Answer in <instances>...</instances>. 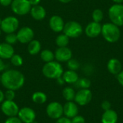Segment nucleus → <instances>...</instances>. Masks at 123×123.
Instances as JSON below:
<instances>
[{
  "mask_svg": "<svg viewBox=\"0 0 123 123\" xmlns=\"http://www.w3.org/2000/svg\"><path fill=\"white\" fill-rule=\"evenodd\" d=\"M61 2H62V3H68V2H70L71 0H59Z\"/></svg>",
  "mask_w": 123,
  "mask_h": 123,
  "instance_id": "nucleus-43",
  "label": "nucleus"
},
{
  "mask_svg": "<svg viewBox=\"0 0 123 123\" xmlns=\"http://www.w3.org/2000/svg\"><path fill=\"white\" fill-rule=\"evenodd\" d=\"M36 123V122H35V121H34V122H33V123Z\"/></svg>",
  "mask_w": 123,
  "mask_h": 123,
  "instance_id": "nucleus-45",
  "label": "nucleus"
},
{
  "mask_svg": "<svg viewBox=\"0 0 123 123\" xmlns=\"http://www.w3.org/2000/svg\"><path fill=\"white\" fill-rule=\"evenodd\" d=\"M46 112L50 118L58 120L63 115V107L59 102H53L47 106Z\"/></svg>",
  "mask_w": 123,
  "mask_h": 123,
  "instance_id": "nucleus-7",
  "label": "nucleus"
},
{
  "mask_svg": "<svg viewBox=\"0 0 123 123\" xmlns=\"http://www.w3.org/2000/svg\"><path fill=\"white\" fill-rule=\"evenodd\" d=\"M71 123H85V119L80 115H76L72 118Z\"/></svg>",
  "mask_w": 123,
  "mask_h": 123,
  "instance_id": "nucleus-34",
  "label": "nucleus"
},
{
  "mask_svg": "<svg viewBox=\"0 0 123 123\" xmlns=\"http://www.w3.org/2000/svg\"><path fill=\"white\" fill-rule=\"evenodd\" d=\"M1 111L2 112L9 117H14L18 115L19 113V107L18 105L12 100H5L2 102L1 105Z\"/></svg>",
  "mask_w": 123,
  "mask_h": 123,
  "instance_id": "nucleus-9",
  "label": "nucleus"
},
{
  "mask_svg": "<svg viewBox=\"0 0 123 123\" xmlns=\"http://www.w3.org/2000/svg\"><path fill=\"white\" fill-rule=\"evenodd\" d=\"M18 117L24 123H32L35 120V111L30 107H23L19 110Z\"/></svg>",
  "mask_w": 123,
  "mask_h": 123,
  "instance_id": "nucleus-11",
  "label": "nucleus"
},
{
  "mask_svg": "<svg viewBox=\"0 0 123 123\" xmlns=\"http://www.w3.org/2000/svg\"><path fill=\"white\" fill-rule=\"evenodd\" d=\"M101 106H102V108L105 111H107V110H110V108H111V103H110L109 101L105 100V101L102 102Z\"/></svg>",
  "mask_w": 123,
  "mask_h": 123,
  "instance_id": "nucleus-35",
  "label": "nucleus"
},
{
  "mask_svg": "<svg viewBox=\"0 0 123 123\" xmlns=\"http://www.w3.org/2000/svg\"><path fill=\"white\" fill-rule=\"evenodd\" d=\"M1 19H0V25H1Z\"/></svg>",
  "mask_w": 123,
  "mask_h": 123,
  "instance_id": "nucleus-44",
  "label": "nucleus"
},
{
  "mask_svg": "<svg viewBox=\"0 0 123 123\" xmlns=\"http://www.w3.org/2000/svg\"><path fill=\"white\" fill-rule=\"evenodd\" d=\"M17 37V40L21 43H27L33 40L34 32L30 27H24L18 31Z\"/></svg>",
  "mask_w": 123,
  "mask_h": 123,
  "instance_id": "nucleus-12",
  "label": "nucleus"
},
{
  "mask_svg": "<svg viewBox=\"0 0 123 123\" xmlns=\"http://www.w3.org/2000/svg\"><path fill=\"white\" fill-rule=\"evenodd\" d=\"M14 97H15V93L14 91L13 90L7 89L6 92L4 93V98L6 99V100L12 101L14 99Z\"/></svg>",
  "mask_w": 123,
  "mask_h": 123,
  "instance_id": "nucleus-32",
  "label": "nucleus"
},
{
  "mask_svg": "<svg viewBox=\"0 0 123 123\" xmlns=\"http://www.w3.org/2000/svg\"><path fill=\"white\" fill-rule=\"evenodd\" d=\"M92 99V92L88 89H81L75 95V102L81 105L84 106L88 105Z\"/></svg>",
  "mask_w": 123,
  "mask_h": 123,
  "instance_id": "nucleus-10",
  "label": "nucleus"
},
{
  "mask_svg": "<svg viewBox=\"0 0 123 123\" xmlns=\"http://www.w3.org/2000/svg\"><path fill=\"white\" fill-rule=\"evenodd\" d=\"M40 58L45 63H48V62L53 61V59L55 58V55L50 50H44L41 52Z\"/></svg>",
  "mask_w": 123,
  "mask_h": 123,
  "instance_id": "nucleus-26",
  "label": "nucleus"
},
{
  "mask_svg": "<svg viewBox=\"0 0 123 123\" xmlns=\"http://www.w3.org/2000/svg\"><path fill=\"white\" fill-rule=\"evenodd\" d=\"M30 14L31 16L36 20H42L45 17L46 12L45 9L39 5L33 6L32 8L30 9Z\"/></svg>",
  "mask_w": 123,
  "mask_h": 123,
  "instance_id": "nucleus-20",
  "label": "nucleus"
},
{
  "mask_svg": "<svg viewBox=\"0 0 123 123\" xmlns=\"http://www.w3.org/2000/svg\"><path fill=\"white\" fill-rule=\"evenodd\" d=\"M10 59H11V63L15 66H20L23 63L22 58L19 55H13Z\"/></svg>",
  "mask_w": 123,
  "mask_h": 123,
  "instance_id": "nucleus-30",
  "label": "nucleus"
},
{
  "mask_svg": "<svg viewBox=\"0 0 123 123\" xmlns=\"http://www.w3.org/2000/svg\"><path fill=\"white\" fill-rule=\"evenodd\" d=\"M72 58V52L67 47L58 48L55 53V58L59 62H67Z\"/></svg>",
  "mask_w": 123,
  "mask_h": 123,
  "instance_id": "nucleus-13",
  "label": "nucleus"
},
{
  "mask_svg": "<svg viewBox=\"0 0 123 123\" xmlns=\"http://www.w3.org/2000/svg\"><path fill=\"white\" fill-rule=\"evenodd\" d=\"M49 25L52 30L55 32H59L63 30L65 24L63 19L60 16L54 15L50 17L49 21Z\"/></svg>",
  "mask_w": 123,
  "mask_h": 123,
  "instance_id": "nucleus-15",
  "label": "nucleus"
},
{
  "mask_svg": "<svg viewBox=\"0 0 123 123\" xmlns=\"http://www.w3.org/2000/svg\"><path fill=\"white\" fill-rule=\"evenodd\" d=\"M62 76L64 81L68 84H75L79 79V76L75 71L68 70L64 72Z\"/></svg>",
  "mask_w": 123,
  "mask_h": 123,
  "instance_id": "nucleus-21",
  "label": "nucleus"
},
{
  "mask_svg": "<svg viewBox=\"0 0 123 123\" xmlns=\"http://www.w3.org/2000/svg\"><path fill=\"white\" fill-rule=\"evenodd\" d=\"M103 17H104V14H103V12L101 9H94L93 11L92 19H93L94 22L99 23L103 19Z\"/></svg>",
  "mask_w": 123,
  "mask_h": 123,
  "instance_id": "nucleus-28",
  "label": "nucleus"
},
{
  "mask_svg": "<svg viewBox=\"0 0 123 123\" xmlns=\"http://www.w3.org/2000/svg\"><path fill=\"white\" fill-rule=\"evenodd\" d=\"M41 49V44L38 40H32L29 43L28 45V52L31 55L37 54Z\"/></svg>",
  "mask_w": 123,
  "mask_h": 123,
  "instance_id": "nucleus-22",
  "label": "nucleus"
},
{
  "mask_svg": "<svg viewBox=\"0 0 123 123\" xmlns=\"http://www.w3.org/2000/svg\"><path fill=\"white\" fill-rule=\"evenodd\" d=\"M4 94L0 90V103L3 102L4 101Z\"/></svg>",
  "mask_w": 123,
  "mask_h": 123,
  "instance_id": "nucleus-41",
  "label": "nucleus"
},
{
  "mask_svg": "<svg viewBox=\"0 0 123 123\" xmlns=\"http://www.w3.org/2000/svg\"><path fill=\"white\" fill-rule=\"evenodd\" d=\"M4 123H22V122L19 117L14 116V117H9L6 120Z\"/></svg>",
  "mask_w": 123,
  "mask_h": 123,
  "instance_id": "nucleus-33",
  "label": "nucleus"
},
{
  "mask_svg": "<svg viewBox=\"0 0 123 123\" xmlns=\"http://www.w3.org/2000/svg\"><path fill=\"white\" fill-rule=\"evenodd\" d=\"M117 79L119 81V83L123 86V71H121L117 76Z\"/></svg>",
  "mask_w": 123,
  "mask_h": 123,
  "instance_id": "nucleus-37",
  "label": "nucleus"
},
{
  "mask_svg": "<svg viewBox=\"0 0 123 123\" xmlns=\"http://www.w3.org/2000/svg\"><path fill=\"white\" fill-rule=\"evenodd\" d=\"M14 55V48L6 43L0 44V58L1 59H9Z\"/></svg>",
  "mask_w": 123,
  "mask_h": 123,
  "instance_id": "nucleus-17",
  "label": "nucleus"
},
{
  "mask_svg": "<svg viewBox=\"0 0 123 123\" xmlns=\"http://www.w3.org/2000/svg\"><path fill=\"white\" fill-rule=\"evenodd\" d=\"M68 43H69V37L67 35H66L64 33L59 35L55 39V43L59 48L66 47Z\"/></svg>",
  "mask_w": 123,
  "mask_h": 123,
  "instance_id": "nucleus-25",
  "label": "nucleus"
},
{
  "mask_svg": "<svg viewBox=\"0 0 123 123\" xmlns=\"http://www.w3.org/2000/svg\"><path fill=\"white\" fill-rule=\"evenodd\" d=\"M102 25L99 22H92L87 25L85 28V33L89 37H96L101 34Z\"/></svg>",
  "mask_w": 123,
  "mask_h": 123,
  "instance_id": "nucleus-14",
  "label": "nucleus"
},
{
  "mask_svg": "<svg viewBox=\"0 0 123 123\" xmlns=\"http://www.w3.org/2000/svg\"><path fill=\"white\" fill-rule=\"evenodd\" d=\"M12 9L18 15H25L30 12L31 5L28 0H13Z\"/></svg>",
  "mask_w": 123,
  "mask_h": 123,
  "instance_id": "nucleus-6",
  "label": "nucleus"
},
{
  "mask_svg": "<svg viewBox=\"0 0 123 123\" xmlns=\"http://www.w3.org/2000/svg\"><path fill=\"white\" fill-rule=\"evenodd\" d=\"M75 95H76V93L71 87L68 86V87L64 88L63 91V97L66 101L68 102L73 101L75 98Z\"/></svg>",
  "mask_w": 123,
  "mask_h": 123,
  "instance_id": "nucleus-24",
  "label": "nucleus"
},
{
  "mask_svg": "<svg viewBox=\"0 0 123 123\" xmlns=\"http://www.w3.org/2000/svg\"><path fill=\"white\" fill-rule=\"evenodd\" d=\"M63 33L68 37H78L83 32L81 25L76 21H70L65 24L63 27Z\"/></svg>",
  "mask_w": 123,
  "mask_h": 123,
  "instance_id": "nucleus-5",
  "label": "nucleus"
},
{
  "mask_svg": "<svg viewBox=\"0 0 123 123\" xmlns=\"http://www.w3.org/2000/svg\"><path fill=\"white\" fill-rule=\"evenodd\" d=\"M76 87L81 89H89L91 86V81L87 78H81L75 83Z\"/></svg>",
  "mask_w": 123,
  "mask_h": 123,
  "instance_id": "nucleus-27",
  "label": "nucleus"
},
{
  "mask_svg": "<svg viewBox=\"0 0 123 123\" xmlns=\"http://www.w3.org/2000/svg\"><path fill=\"white\" fill-rule=\"evenodd\" d=\"M115 4H122L123 2V0H112Z\"/></svg>",
  "mask_w": 123,
  "mask_h": 123,
  "instance_id": "nucleus-42",
  "label": "nucleus"
},
{
  "mask_svg": "<svg viewBox=\"0 0 123 123\" xmlns=\"http://www.w3.org/2000/svg\"><path fill=\"white\" fill-rule=\"evenodd\" d=\"M5 40L6 43L9 44V45H12L16 43V42L17 41V35L13 33H9L7 34V35L5 37Z\"/></svg>",
  "mask_w": 123,
  "mask_h": 123,
  "instance_id": "nucleus-31",
  "label": "nucleus"
},
{
  "mask_svg": "<svg viewBox=\"0 0 123 123\" xmlns=\"http://www.w3.org/2000/svg\"><path fill=\"white\" fill-rule=\"evenodd\" d=\"M13 0H0V4L4 6H7L12 4Z\"/></svg>",
  "mask_w": 123,
  "mask_h": 123,
  "instance_id": "nucleus-38",
  "label": "nucleus"
},
{
  "mask_svg": "<svg viewBox=\"0 0 123 123\" xmlns=\"http://www.w3.org/2000/svg\"><path fill=\"white\" fill-rule=\"evenodd\" d=\"M101 33L105 40L111 43L118 41L120 37V30L119 27L112 22L104 24L102 26Z\"/></svg>",
  "mask_w": 123,
  "mask_h": 123,
  "instance_id": "nucleus-2",
  "label": "nucleus"
},
{
  "mask_svg": "<svg viewBox=\"0 0 123 123\" xmlns=\"http://www.w3.org/2000/svg\"><path fill=\"white\" fill-rule=\"evenodd\" d=\"M67 66L69 68V70L75 71H76V70H78L79 68L80 63H79V62L77 60L71 58L69 61H67Z\"/></svg>",
  "mask_w": 123,
  "mask_h": 123,
  "instance_id": "nucleus-29",
  "label": "nucleus"
},
{
  "mask_svg": "<svg viewBox=\"0 0 123 123\" xmlns=\"http://www.w3.org/2000/svg\"><path fill=\"white\" fill-rule=\"evenodd\" d=\"M0 81H1V76H0Z\"/></svg>",
  "mask_w": 123,
  "mask_h": 123,
  "instance_id": "nucleus-47",
  "label": "nucleus"
},
{
  "mask_svg": "<svg viewBox=\"0 0 123 123\" xmlns=\"http://www.w3.org/2000/svg\"><path fill=\"white\" fill-rule=\"evenodd\" d=\"M1 29L5 33H13L19 26V21L14 17H7L1 20Z\"/></svg>",
  "mask_w": 123,
  "mask_h": 123,
  "instance_id": "nucleus-8",
  "label": "nucleus"
},
{
  "mask_svg": "<svg viewBox=\"0 0 123 123\" xmlns=\"http://www.w3.org/2000/svg\"><path fill=\"white\" fill-rule=\"evenodd\" d=\"M118 120V115L117 112L112 110H107L104 112L102 117V123H117Z\"/></svg>",
  "mask_w": 123,
  "mask_h": 123,
  "instance_id": "nucleus-19",
  "label": "nucleus"
},
{
  "mask_svg": "<svg viewBox=\"0 0 123 123\" xmlns=\"http://www.w3.org/2000/svg\"><path fill=\"white\" fill-rule=\"evenodd\" d=\"M1 83L7 89L16 91L25 84V76L19 71L7 70L1 76Z\"/></svg>",
  "mask_w": 123,
  "mask_h": 123,
  "instance_id": "nucleus-1",
  "label": "nucleus"
},
{
  "mask_svg": "<svg viewBox=\"0 0 123 123\" xmlns=\"http://www.w3.org/2000/svg\"><path fill=\"white\" fill-rule=\"evenodd\" d=\"M79 112V109L77 105L73 102L72 101L71 102H67L64 106H63V114L65 116L68 118H73L75 116L78 115Z\"/></svg>",
  "mask_w": 123,
  "mask_h": 123,
  "instance_id": "nucleus-16",
  "label": "nucleus"
},
{
  "mask_svg": "<svg viewBox=\"0 0 123 123\" xmlns=\"http://www.w3.org/2000/svg\"><path fill=\"white\" fill-rule=\"evenodd\" d=\"M108 71L114 75H117L122 71V64L117 58H112L107 63Z\"/></svg>",
  "mask_w": 123,
  "mask_h": 123,
  "instance_id": "nucleus-18",
  "label": "nucleus"
},
{
  "mask_svg": "<svg viewBox=\"0 0 123 123\" xmlns=\"http://www.w3.org/2000/svg\"><path fill=\"white\" fill-rule=\"evenodd\" d=\"M43 75L48 79H57L62 76L63 70L62 66L56 61H50L46 63L43 68Z\"/></svg>",
  "mask_w": 123,
  "mask_h": 123,
  "instance_id": "nucleus-3",
  "label": "nucleus"
},
{
  "mask_svg": "<svg viewBox=\"0 0 123 123\" xmlns=\"http://www.w3.org/2000/svg\"><path fill=\"white\" fill-rule=\"evenodd\" d=\"M55 123H71V120L66 117H61L57 120Z\"/></svg>",
  "mask_w": 123,
  "mask_h": 123,
  "instance_id": "nucleus-36",
  "label": "nucleus"
},
{
  "mask_svg": "<svg viewBox=\"0 0 123 123\" xmlns=\"http://www.w3.org/2000/svg\"><path fill=\"white\" fill-rule=\"evenodd\" d=\"M0 35H1V30H0Z\"/></svg>",
  "mask_w": 123,
  "mask_h": 123,
  "instance_id": "nucleus-46",
  "label": "nucleus"
},
{
  "mask_svg": "<svg viewBox=\"0 0 123 123\" xmlns=\"http://www.w3.org/2000/svg\"><path fill=\"white\" fill-rule=\"evenodd\" d=\"M30 5H32V6H36V5H38V4L40 2V0H28Z\"/></svg>",
  "mask_w": 123,
  "mask_h": 123,
  "instance_id": "nucleus-39",
  "label": "nucleus"
},
{
  "mask_svg": "<svg viewBox=\"0 0 123 123\" xmlns=\"http://www.w3.org/2000/svg\"><path fill=\"white\" fill-rule=\"evenodd\" d=\"M109 17L112 23L120 27L123 25V4H115L112 5L108 11Z\"/></svg>",
  "mask_w": 123,
  "mask_h": 123,
  "instance_id": "nucleus-4",
  "label": "nucleus"
},
{
  "mask_svg": "<svg viewBox=\"0 0 123 123\" xmlns=\"http://www.w3.org/2000/svg\"><path fill=\"white\" fill-rule=\"evenodd\" d=\"M32 99L35 103L43 104L47 100V96L45 93L41 92H36L32 96Z\"/></svg>",
  "mask_w": 123,
  "mask_h": 123,
  "instance_id": "nucleus-23",
  "label": "nucleus"
},
{
  "mask_svg": "<svg viewBox=\"0 0 123 123\" xmlns=\"http://www.w3.org/2000/svg\"><path fill=\"white\" fill-rule=\"evenodd\" d=\"M5 67H6L5 64L4 63V62H3L2 59L0 58V72H1V71H2L5 68Z\"/></svg>",
  "mask_w": 123,
  "mask_h": 123,
  "instance_id": "nucleus-40",
  "label": "nucleus"
}]
</instances>
